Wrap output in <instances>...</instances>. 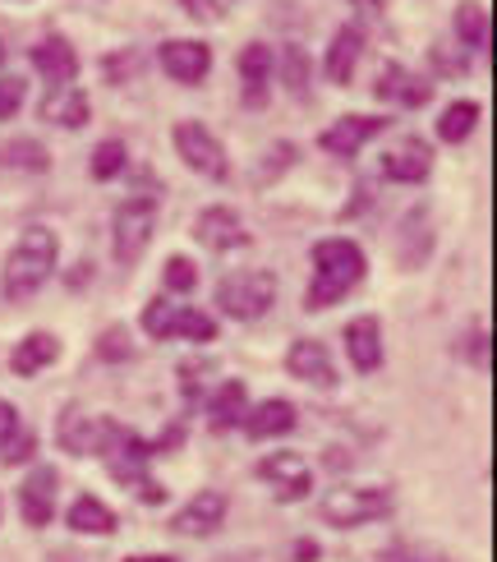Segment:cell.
<instances>
[{"mask_svg": "<svg viewBox=\"0 0 497 562\" xmlns=\"http://www.w3.org/2000/svg\"><path fill=\"white\" fill-rule=\"evenodd\" d=\"M300 429V406L286 402V396H263V402H249L245 419H240V434L249 442H272V438H286Z\"/></svg>", "mask_w": 497, "mask_h": 562, "instance_id": "cell-19", "label": "cell"}, {"mask_svg": "<svg viewBox=\"0 0 497 562\" xmlns=\"http://www.w3.org/2000/svg\"><path fill=\"white\" fill-rule=\"evenodd\" d=\"M212 304H217V318L230 323H258L268 318V310L276 304V272L272 268H240L226 272L212 291Z\"/></svg>", "mask_w": 497, "mask_h": 562, "instance_id": "cell-5", "label": "cell"}, {"mask_svg": "<svg viewBox=\"0 0 497 562\" xmlns=\"http://www.w3.org/2000/svg\"><path fill=\"white\" fill-rule=\"evenodd\" d=\"M189 236H194L203 249L212 254H230V249H245L253 236H249V226L245 217L235 213L230 203H207L203 213L194 217V226H189Z\"/></svg>", "mask_w": 497, "mask_h": 562, "instance_id": "cell-12", "label": "cell"}, {"mask_svg": "<svg viewBox=\"0 0 497 562\" xmlns=\"http://www.w3.org/2000/svg\"><path fill=\"white\" fill-rule=\"evenodd\" d=\"M465 360L475 364L479 373H488V364H493V356H488V323L484 318L470 323V333H465Z\"/></svg>", "mask_w": 497, "mask_h": 562, "instance_id": "cell-40", "label": "cell"}, {"mask_svg": "<svg viewBox=\"0 0 497 562\" xmlns=\"http://www.w3.org/2000/svg\"><path fill=\"white\" fill-rule=\"evenodd\" d=\"M37 448H42V438L33 425H19L5 442H0V465H10V471H29V465L37 461Z\"/></svg>", "mask_w": 497, "mask_h": 562, "instance_id": "cell-34", "label": "cell"}, {"mask_svg": "<svg viewBox=\"0 0 497 562\" xmlns=\"http://www.w3.org/2000/svg\"><path fill=\"white\" fill-rule=\"evenodd\" d=\"M56 448L69 457H92V415H83L79 406H65L56 415Z\"/></svg>", "mask_w": 497, "mask_h": 562, "instance_id": "cell-31", "label": "cell"}, {"mask_svg": "<svg viewBox=\"0 0 497 562\" xmlns=\"http://www.w3.org/2000/svg\"><path fill=\"white\" fill-rule=\"evenodd\" d=\"M199 291V263L189 254H171L161 263V295H194Z\"/></svg>", "mask_w": 497, "mask_h": 562, "instance_id": "cell-35", "label": "cell"}, {"mask_svg": "<svg viewBox=\"0 0 497 562\" xmlns=\"http://www.w3.org/2000/svg\"><path fill=\"white\" fill-rule=\"evenodd\" d=\"M148 341H194V346H212L222 337V318L199 310V304H176L171 295H153L144 304V318H138Z\"/></svg>", "mask_w": 497, "mask_h": 562, "instance_id": "cell-3", "label": "cell"}, {"mask_svg": "<svg viewBox=\"0 0 497 562\" xmlns=\"http://www.w3.org/2000/svg\"><path fill=\"white\" fill-rule=\"evenodd\" d=\"M452 33H456L465 56H488V46H493V19H488L484 0H461L456 14H452Z\"/></svg>", "mask_w": 497, "mask_h": 562, "instance_id": "cell-27", "label": "cell"}, {"mask_svg": "<svg viewBox=\"0 0 497 562\" xmlns=\"http://www.w3.org/2000/svg\"><path fill=\"white\" fill-rule=\"evenodd\" d=\"M392 130V115H364V111H346L337 115L323 134H318V148L327 157H337V161H350V157H360L364 144H373L377 134H387Z\"/></svg>", "mask_w": 497, "mask_h": 562, "instance_id": "cell-9", "label": "cell"}, {"mask_svg": "<svg viewBox=\"0 0 497 562\" xmlns=\"http://www.w3.org/2000/svg\"><path fill=\"white\" fill-rule=\"evenodd\" d=\"M144 69H148V60H144V52H138V46H115V52L102 56V79L115 83V88L134 83L138 75H144Z\"/></svg>", "mask_w": 497, "mask_h": 562, "instance_id": "cell-33", "label": "cell"}, {"mask_svg": "<svg viewBox=\"0 0 497 562\" xmlns=\"http://www.w3.org/2000/svg\"><path fill=\"white\" fill-rule=\"evenodd\" d=\"M377 562H452L442 549H429V544H415V540H400V544H387L377 553Z\"/></svg>", "mask_w": 497, "mask_h": 562, "instance_id": "cell-39", "label": "cell"}, {"mask_svg": "<svg viewBox=\"0 0 497 562\" xmlns=\"http://www.w3.org/2000/svg\"><path fill=\"white\" fill-rule=\"evenodd\" d=\"M272 161H263V180H272L281 167H295V157H300V144H272L268 148Z\"/></svg>", "mask_w": 497, "mask_h": 562, "instance_id": "cell-44", "label": "cell"}, {"mask_svg": "<svg viewBox=\"0 0 497 562\" xmlns=\"http://www.w3.org/2000/svg\"><path fill=\"white\" fill-rule=\"evenodd\" d=\"M157 236V194H129L111 213V259L115 268H134Z\"/></svg>", "mask_w": 497, "mask_h": 562, "instance_id": "cell-6", "label": "cell"}, {"mask_svg": "<svg viewBox=\"0 0 497 562\" xmlns=\"http://www.w3.org/2000/svg\"><path fill=\"white\" fill-rule=\"evenodd\" d=\"M0 171H14V176H46L52 171V148L33 134H19L0 144Z\"/></svg>", "mask_w": 497, "mask_h": 562, "instance_id": "cell-28", "label": "cell"}, {"mask_svg": "<svg viewBox=\"0 0 497 562\" xmlns=\"http://www.w3.org/2000/svg\"><path fill=\"white\" fill-rule=\"evenodd\" d=\"M272 75H281V83H286V92H295V98H309L314 60H309V52H304L300 42H286V46H281V56H276Z\"/></svg>", "mask_w": 497, "mask_h": 562, "instance_id": "cell-32", "label": "cell"}, {"mask_svg": "<svg viewBox=\"0 0 497 562\" xmlns=\"http://www.w3.org/2000/svg\"><path fill=\"white\" fill-rule=\"evenodd\" d=\"M199 411L207 415V434H212V438L240 434V419H245V411H249V387H245V379H217V383L203 392Z\"/></svg>", "mask_w": 497, "mask_h": 562, "instance_id": "cell-15", "label": "cell"}, {"mask_svg": "<svg viewBox=\"0 0 497 562\" xmlns=\"http://www.w3.org/2000/svg\"><path fill=\"white\" fill-rule=\"evenodd\" d=\"M121 562H180L176 553H129V558H121Z\"/></svg>", "mask_w": 497, "mask_h": 562, "instance_id": "cell-48", "label": "cell"}, {"mask_svg": "<svg viewBox=\"0 0 497 562\" xmlns=\"http://www.w3.org/2000/svg\"><path fill=\"white\" fill-rule=\"evenodd\" d=\"M318 553H323L318 540H295L291 544V562H318Z\"/></svg>", "mask_w": 497, "mask_h": 562, "instance_id": "cell-47", "label": "cell"}, {"mask_svg": "<svg viewBox=\"0 0 497 562\" xmlns=\"http://www.w3.org/2000/svg\"><path fill=\"white\" fill-rule=\"evenodd\" d=\"M392 512H396L392 484H337V488H327L318 503V517L331 530H360L373 521H387Z\"/></svg>", "mask_w": 497, "mask_h": 562, "instance_id": "cell-4", "label": "cell"}, {"mask_svg": "<svg viewBox=\"0 0 497 562\" xmlns=\"http://www.w3.org/2000/svg\"><path fill=\"white\" fill-rule=\"evenodd\" d=\"M286 373L300 383H309V387H337L341 383V373H337V360H331V350L327 341L318 337H295L291 350H286Z\"/></svg>", "mask_w": 497, "mask_h": 562, "instance_id": "cell-21", "label": "cell"}, {"mask_svg": "<svg viewBox=\"0 0 497 562\" xmlns=\"http://www.w3.org/2000/svg\"><path fill=\"white\" fill-rule=\"evenodd\" d=\"M23 425V415H19V406L10 402V396H0V442H5L14 429Z\"/></svg>", "mask_w": 497, "mask_h": 562, "instance_id": "cell-45", "label": "cell"}, {"mask_svg": "<svg viewBox=\"0 0 497 562\" xmlns=\"http://www.w3.org/2000/svg\"><path fill=\"white\" fill-rule=\"evenodd\" d=\"M37 115L56 130H83L92 121V102L79 83H65V88H46V98L37 102Z\"/></svg>", "mask_w": 497, "mask_h": 562, "instance_id": "cell-25", "label": "cell"}, {"mask_svg": "<svg viewBox=\"0 0 497 562\" xmlns=\"http://www.w3.org/2000/svg\"><path fill=\"white\" fill-rule=\"evenodd\" d=\"M129 171V144L125 138H98L92 144V157H88V176L98 180V184H111V180H121Z\"/></svg>", "mask_w": 497, "mask_h": 562, "instance_id": "cell-30", "label": "cell"}, {"mask_svg": "<svg viewBox=\"0 0 497 562\" xmlns=\"http://www.w3.org/2000/svg\"><path fill=\"white\" fill-rule=\"evenodd\" d=\"M60 360V337L46 333V327H37V333H23L10 350V373L14 379H37V373H46Z\"/></svg>", "mask_w": 497, "mask_h": 562, "instance_id": "cell-26", "label": "cell"}, {"mask_svg": "<svg viewBox=\"0 0 497 562\" xmlns=\"http://www.w3.org/2000/svg\"><path fill=\"white\" fill-rule=\"evenodd\" d=\"M171 148H176V157L194 176H203L212 184L230 180V153H226V144L203 121H194V115H184V121L171 125Z\"/></svg>", "mask_w": 497, "mask_h": 562, "instance_id": "cell-7", "label": "cell"}, {"mask_svg": "<svg viewBox=\"0 0 497 562\" xmlns=\"http://www.w3.org/2000/svg\"><path fill=\"white\" fill-rule=\"evenodd\" d=\"M235 69H240V98L245 106H268V92H272V69H276V52L268 42H245L240 56H235Z\"/></svg>", "mask_w": 497, "mask_h": 562, "instance_id": "cell-23", "label": "cell"}, {"mask_svg": "<svg viewBox=\"0 0 497 562\" xmlns=\"http://www.w3.org/2000/svg\"><path fill=\"white\" fill-rule=\"evenodd\" d=\"M153 442V457H166V452H180L184 442H189V425H184V415L180 419H171V425H166L157 438H148Z\"/></svg>", "mask_w": 497, "mask_h": 562, "instance_id": "cell-41", "label": "cell"}, {"mask_svg": "<svg viewBox=\"0 0 497 562\" xmlns=\"http://www.w3.org/2000/svg\"><path fill=\"white\" fill-rule=\"evenodd\" d=\"M56 263H60V236L52 226H23L19 240L10 245L5 263H0V300L5 304H29L46 291V281L56 277Z\"/></svg>", "mask_w": 497, "mask_h": 562, "instance_id": "cell-2", "label": "cell"}, {"mask_svg": "<svg viewBox=\"0 0 497 562\" xmlns=\"http://www.w3.org/2000/svg\"><path fill=\"white\" fill-rule=\"evenodd\" d=\"M0 517H5V498H0Z\"/></svg>", "mask_w": 497, "mask_h": 562, "instance_id": "cell-51", "label": "cell"}, {"mask_svg": "<svg viewBox=\"0 0 497 562\" xmlns=\"http://www.w3.org/2000/svg\"><path fill=\"white\" fill-rule=\"evenodd\" d=\"M129 494H134L138 503H148V507H161L166 498H171V494H166V484H161L153 471H148V475H138V480L129 484Z\"/></svg>", "mask_w": 497, "mask_h": 562, "instance_id": "cell-42", "label": "cell"}, {"mask_svg": "<svg viewBox=\"0 0 497 562\" xmlns=\"http://www.w3.org/2000/svg\"><path fill=\"white\" fill-rule=\"evenodd\" d=\"M354 5H369V10H383V0H354Z\"/></svg>", "mask_w": 497, "mask_h": 562, "instance_id": "cell-49", "label": "cell"}, {"mask_svg": "<svg viewBox=\"0 0 497 562\" xmlns=\"http://www.w3.org/2000/svg\"><path fill=\"white\" fill-rule=\"evenodd\" d=\"M253 475L276 488V503H304L314 494V471L304 465L300 452H268L253 465Z\"/></svg>", "mask_w": 497, "mask_h": 562, "instance_id": "cell-18", "label": "cell"}, {"mask_svg": "<svg viewBox=\"0 0 497 562\" xmlns=\"http://www.w3.org/2000/svg\"><path fill=\"white\" fill-rule=\"evenodd\" d=\"M373 98L387 102V106H400V111H419V106L433 102V79L419 75L410 65H400V60H387L373 79Z\"/></svg>", "mask_w": 497, "mask_h": 562, "instance_id": "cell-11", "label": "cell"}, {"mask_svg": "<svg viewBox=\"0 0 497 562\" xmlns=\"http://www.w3.org/2000/svg\"><path fill=\"white\" fill-rule=\"evenodd\" d=\"M429 60H433L438 75H465V60L461 56H447V46H433Z\"/></svg>", "mask_w": 497, "mask_h": 562, "instance_id": "cell-46", "label": "cell"}, {"mask_svg": "<svg viewBox=\"0 0 497 562\" xmlns=\"http://www.w3.org/2000/svg\"><path fill=\"white\" fill-rule=\"evenodd\" d=\"M65 526H69V535H88V540H111L115 530H121V512H115L106 498H98V494H75L69 498V507H65Z\"/></svg>", "mask_w": 497, "mask_h": 562, "instance_id": "cell-24", "label": "cell"}, {"mask_svg": "<svg viewBox=\"0 0 497 562\" xmlns=\"http://www.w3.org/2000/svg\"><path fill=\"white\" fill-rule=\"evenodd\" d=\"M14 503H19V521L29 526V530L52 526L56 521V507H60V471H56V465L33 461L29 475H23V484H19Z\"/></svg>", "mask_w": 497, "mask_h": 562, "instance_id": "cell-8", "label": "cell"}, {"mask_svg": "<svg viewBox=\"0 0 497 562\" xmlns=\"http://www.w3.org/2000/svg\"><path fill=\"white\" fill-rule=\"evenodd\" d=\"M157 69L180 88H199L212 75V46L203 37H166L157 46Z\"/></svg>", "mask_w": 497, "mask_h": 562, "instance_id": "cell-10", "label": "cell"}, {"mask_svg": "<svg viewBox=\"0 0 497 562\" xmlns=\"http://www.w3.org/2000/svg\"><path fill=\"white\" fill-rule=\"evenodd\" d=\"M479 121H484V106H479L475 98H456V102H447V106L438 111V144L461 148L465 138H475Z\"/></svg>", "mask_w": 497, "mask_h": 562, "instance_id": "cell-29", "label": "cell"}, {"mask_svg": "<svg viewBox=\"0 0 497 562\" xmlns=\"http://www.w3.org/2000/svg\"><path fill=\"white\" fill-rule=\"evenodd\" d=\"M207 373H217V369H212L207 360H184L180 369H176V379H180V396H184V406H199L203 402V392L212 387V383H217V379H207Z\"/></svg>", "mask_w": 497, "mask_h": 562, "instance_id": "cell-36", "label": "cell"}, {"mask_svg": "<svg viewBox=\"0 0 497 562\" xmlns=\"http://www.w3.org/2000/svg\"><path fill=\"white\" fill-rule=\"evenodd\" d=\"M23 102H29V79L23 75H0V125L14 121V115L23 111Z\"/></svg>", "mask_w": 497, "mask_h": 562, "instance_id": "cell-38", "label": "cell"}, {"mask_svg": "<svg viewBox=\"0 0 497 562\" xmlns=\"http://www.w3.org/2000/svg\"><path fill=\"white\" fill-rule=\"evenodd\" d=\"M29 65H33V75L46 79L52 88H65V83H75L79 79V69H83V56H79V46L69 42L65 33H46L29 46Z\"/></svg>", "mask_w": 497, "mask_h": 562, "instance_id": "cell-14", "label": "cell"}, {"mask_svg": "<svg viewBox=\"0 0 497 562\" xmlns=\"http://www.w3.org/2000/svg\"><path fill=\"white\" fill-rule=\"evenodd\" d=\"M309 268L314 272H309V286H304V314H323L369 281V254L350 236H323L309 249Z\"/></svg>", "mask_w": 497, "mask_h": 562, "instance_id": "cell-1", "label": "cell"}, {"mask_svg": "<svg viewBox=\"0 0 497 562\" xmlns=\"http://www.w3.org/2000/svg\"><path fill=\"white\" fill-rule=\"evenodd\" d=\"M226 517H230L226 488H199V494L171 517V530L184 535V540H207V535H217L226 526Z\"/></svg>", "mask_w": 497, "mask_h": 562, "instance_id": "cell-13", "label": "cell"}, {"mask_svg": "<svg viewBox=\"0 0 497 562\" xmlns=\"http://www.w3.org/2000/svg\"><path fill=\"white\" fill-rule=\"evenodd\" d=\"M364 52H369L364 23L346 19L341 29L331 33L327 52H323V75H327V83H331V88H350V83H354V69H360V60H364Z\"/></svg>", "mask_w": 497, "mask_h": 562, "instance_id": "cell-16", "label": "cell"}, {"mask_svg": "<svg viewBox=\"0 0 497 562\" xmlns=\"http://www.w3.org/2000/svg\"><path fill=\"white\" fill-rule=\"evenodd\" d=\"M176 5L194 19V23H217V19H226V5L222 0H176Z\"/></svg>", "mask_w": 497, "mask_h": 562, "instance_id": "cell-43", "label": "cell"}, {"mask_svg": "<svg viewBox=\"0 0 497 562\" xmlns=\"http://www.w3.org/2000/svg\"><path fill=\"white\" fill-rule=\"evenodd\" d=\"M0 65H5V42H0Z\"/></svg>", "mask_w": 497, "mask_h": 562, "instance_id": "cell-50", "label": "cell"}, {"mask_svg": "<svg viewBox=\"0 0 497 562\" xmlns=\"http://www.w3.org/2000/svg\"><path fill=\"white\" fill-rule=\"evenodd\" d=\"M433 249H438V236H433L429 207H410V213L396 222V263L406 272H419L433 259Z\"/></svg>", "mask_w": 497, "mask_h": 562, "instance_id": "cell-22", "label": "cell"}, {"mask_svg": "<svg viewBox=\"0 0 497 562\" xmlns=\"http://www.w3.org/2000/svg\"><path fill=\"white\" fill-rule=\"evenodd\" d=\"M377 171H383V180H392V184H423L433 176V144L419 134H406L396 148L383 153Z\"/></svg>", "mask_w": 497, "mask_h": 562, "instance_id": "cell-20", "label": "cell"}, {"mask_svg": "<svg viewBox=\"0 0 497 562\" xmlns=\"http://www.w3.org/2000/svg\"><path fill=\"white\" fill-rule=\"evenodd\" d=\"M341 346H346V360L354 373H377L387 364V346H383V318L377 314H354L341 327Z\"/></svg>", "mask_w": 497, "mask_h": 562, "instance_id": "cell-17", "label": "cell"}, {"mask_svg": "<svg viewBox=\"0 0 497 562\" xmlns=\"http://www.w3.org/2000/svg\"><path fill=\"white\" fill-rule=\"evenodd\" d=\"M98 360H106V364H125V360H134L129 327H121V323H111V327H106V333L98 337Z\"/></svg>", "mask_w": 497, "mask_h": 562, "instance_id": "cell-37", "label": "cell"}]
</instances>
